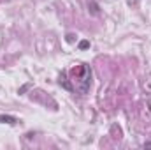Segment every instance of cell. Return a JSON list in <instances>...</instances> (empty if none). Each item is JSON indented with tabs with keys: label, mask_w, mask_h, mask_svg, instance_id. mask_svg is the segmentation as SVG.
<instances>
[{
	"label": "cell",
	"mask_w": 151,
	"mask_h": 150,
	"mask_svg": "<svg viewBox=\"0 0 151 150\" xmlns=\"http://www.w3.org/2000/svg\"><path fill=\"white\" fill-rule=\"evenodd\" d=\"M0 120H4L7 124H16V118H12V117H0Z\"/></svg>",
	"instance_id": "obj_1"
},
{
	"label": "cell",
	"mask_w": 151,
	"mask_h": 150,
	"mask_svg": "<svg viewBox=\"0 0 151 150\" xmlns=\"http://www.w3.org/2000/svg\"><path fill=\"white\" fill-rule=\"evenodd\" d=\"M79 46H81V48H86V46H90V42H88V41H83Z\"/></svg>",
	"instance_id": "obj_2"
}]
</instances>
